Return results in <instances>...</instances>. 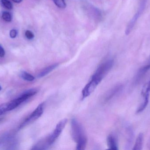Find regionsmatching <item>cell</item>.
Instances as JSON below:
<instances>
[{
    "label": "cell",
    "mask_w": 150,
    "mask_h": 150,
    "mask_svg": "<svg viewBox=\"0 0 150 150\" xmlns=\"http://www.w3.org/2000/svg\"><path fill=\"white\" fill-rule=\"evenodd\" d=\"M2 90V87L1 86V85H0V91H1V90Z\"/></svg>",
    "instance_id": "7402d4cb"
},
{
    "label": "cell",
    "mask_w": 150,
    "mask_h": 150,
    "mask_svg": "<svg viewBox=\"0 0 150 150\" xmlns=\"http://www.w3.org/2000/svg\"><path fill=\"white\" fill-rule=\"evenodd\" d=\"M17 32L16 30H15V29H12L10 31V37L11 38H16L17 36Z\"/></svg>",
    "instance_id": "d6986e66"
},
{
    "label": "cell",
    "mask_w": 150,
    "mask_h": 150,
    "mask_svg": "<svg viewBox=\"0 0 150 150\" xmlns=\"http://www.w3.org/2000/svg\"><path fill=\"white\" fill-rule=\"evenodd\" d=\"M58 66V64H53V65H50L48 67H47L45 68L43 70H42L40 73L38 75V77H43L45 76L47 74H49L50 72H52Z\"/></svg>",
    "instance_id": "8fae6325"
},
{
    "label": "cell",
    "mask_w": 150,
    "mask_h": 150,
    "mask_svg": "<svg viewBox=\"0 0 150 150\" xmlns=\"http://www.w3.org/2000/svg\"><path fill=\"white\" fill-rule=\"evenodd\" d=\"M108 145V148L111 150H118V144L115 137L113 135L109 136L107 138Z\"/></svg>",
    "instance_id": "ba28073f"
},
{
    "label": "cell",
    "mask_w": 150,
    "mask_h": 150,
    "mask_svg": "<svg viewBox=\"0 0 150 150\" xmlns=\"http://www.w3.org/2000/svg\"><path fill=\"white\" fill-rule=\"evenodd\" d=\"M25 36L26 38L29 40L33 39L34 37V35L33 33L29 30H27L25 31Z\"/></svg>",
    "instance_id": "e0dca14e"
},
{
    "label": "cell",
    "mask_w": 150,
    "mask_h": 150,
    "mask_svg": "<svg viewBox=\"0 0 150 150\" xmlns=\"http://www.w3.org/2000/svg\"><path fill=\"white\" fill-rule=\"evenodd\" d=\"M7 112H8V102L0 105V115H2Z\"/></svg>",
    "instance_id": "2e32d148"
},
{
    "label": "cell",
    "mask_w": 150,
    "mask_h": 150,
    "mask_svg": "<svg viewBox=\"0 0 150 150\" xmlns=\"http://www.w3.org/2000/svg\"><path fill=\"white\" fill-rule=\"evenodd\" d=\"M55 4L59 8L64 9L67 6L65 0H53Z\"/></svg>",
    "instance_id": "5bb4252c"
},
{
    "label": "cell",
    "mask_w": 150,
    "mask_h": 150,
    "mask_svg": "<svg viewBox=\"0 0 150 150\" xmlns=\"http://www.w3.org/2000/svg\"><path fill=\"white\" fill-rule=\"evenodd\" d=\"M12 1L16 3H19L21 2L23 0H12Z\"/></svg>",
    "instance_id": "44dd1931"
},
{
    "label": "cell",
    "mask_w": 150,
    "mask_h": 150,
    "mask_svg": "<svg viewBox=\"0 0 150 150\" xmlns=\"http://www.w3.org/2000/svg\"><path fill=\"white\" fill-rule=\"evenodd\" d=\"M150 69V60L149 63L148 65L145 66V67H144L142 68L141 69V70H140V74H143L144 73H145V72H147L148 70H149Z\"/></svg>",
    "instance_id": "ac0fdd59"
},
{
    "label": "cell",
    "mask_w": 150,
    "mask_h": 150,
    "mask_svg": "<svg viewBox=\"0 0 150 150\" xmlns=\"http://www.w3.org/2000/svg\"><path fill=\"white\" fill-rule=\"evenodd\" d=\"M0 121H1V119H0Z\"/></svg>",
    "instance_id": "603a6c76"
},
{
    "label": "cell",
    "mask_w": 150,
    "mask_h": 150,
    "mask_svg": "<svg viewBox=\"0 0 150 150\" xmlns=\"http://www.w3.org/2000/svg\"><path fill=\"white\" fill-rule=\"evenodd\" d=\"M112 60H109L105 62L98 67L91 78L96 79L100 82L106 75L111 70L113 65Z\"/></svg>",
    "instance_id": "7a4b0ae2"
},
{
    "label": "cell",
    "mask_w": 150,
    "mask_h": 150,
    "mask_svg": "<svg viewBox=\"0 0 150 150\" xmlns=\"http://www.w3.org/2000/svg\"><path fill=\"white\" fill-rule=\"evenodd\" d=\"M2 17L3 19L6 22H11L12 19V17H11L10 13L9 12H7V11H4L3 12Z\"/></svg>",
    "instance_id": "9a60e30c"
},
{
    "label": "cell",
    "mask_w": 150,
    "mask_h": 150,
    "mask_svg": "<svg viewBox=\"0 0 150 150\" xmlns=\"http://www.w3.org/2000/svg\"><path fill=\"white\" fill-rule=\"evenodd\" d=\"M71 129L73 139L77 143L76 149L84 150L86 146V137L82 127L76 119H72Z\"/></svg>",
    "instance_id": "6da1fadb"
},
{
    "label": "cell",
    "mask_w": 150,
    "mask_h": 150,
    "mask_svg": "<svg viewBox=\"0 0 150 150\" xmlns=\"http://www.w3.org/2000/svg\"><path fill=\"white\" fill-rule=\"evenodd\" d=\"M5 52L4 49L1 45H0V57H4Z\"/></svg>",
    "instance_id": "ffe728a7"
},
{
    "label": "cell",
    "mask_w": 150,
    "mask_h": 150,
    "mask_svg": "<svg viewBox=\"0 0 150 150\" xmlns=\"http://www.w3.org/2000/svg\"><path fill=\"white\" fill-rule=\"evenodd\" d=\"M122 85H117L114 88H113L110 91L108 92V95L106 97L105 100H109L111 99L115 95H116L122 89Z\"/></svg>",
    "instance_id": "30bf717a"
},
{
    "label": "cell",
    "mask_w": 150,
    "mask_h": 150,
    "mask_svg": "<svg viewBox=\"0 0 150 150\" xmlns=\"http://www.w3.org/2000/svg\"><path fill=\"white\" fill-rule=\"evenodd\" d=\"M100 83V82L96 79L91 78L89 82L86 84L82 91L83 98H85L90 96L95 90Z\"/></svg>",
    "instance_id": "5b68a950"
},
{
    "label": "cell",
    "mask_w": 150,
    "mask_h": 150,
    "mask_svg": "<svg viewBox=\"0 0 150 150\" xmlns=\"http://www.w3.org/2000/svg\"><path fill=\"white\" fill-rule=\"evenodd\" d=\"M67 122V119H64L59 122L57 124L52 134L50 136H48L47 139L49 146L52 145L59 136L66 126Z\"/></svg>",
    "instance_id": "277c9868"
},
{
    "label": "cell",
    "mask_w": 150,
    "mask_h": 150,
    "mask_svg": "<svg viewBox=\"0 0 150 150\" xmlns=\"http://www.w3.org/2000/svg\"><path fill=\"white\" fill-rule=\"evenodd\" d=\"M1 3L7 9L11 10L13 9V5L8 0H1Z\"/></svg>",
    "instance_id": "4fadbf2b"
},
{
    "label": "cell",
    "mask_w": 150,
    "mask_h": 150,
    "mask_svg": "<svg viewBox=\"0 0 150 150\" xmlns=\"http://www.w3.org/2000/svg\"><path fill=\"white\" fill-rule=\"evenodd\" d=\"M44 104L43 103L39 105L30 114V116L19 126V129L23 128L29 124L34 122L36 120L39 119L44 112Z\"/></svg>",
    "instance_id": "3957f363"
},
{
    "label": "cell",
    "mask_w": 150,
    "mask_h": 150,
    "mask_svg": "<svg viewBox=\"0 0 150 150\" xmlns=\"http://www.w3.org/2000/svg\"><path fill=\"white\" fill-rule=\"evenodd\" d=\"M142 95L143 100L141 105L138 107V109L137 111V113H140L144 111L149 104L150 92H147L142 90Z\"/></svg>",
    "instance_id": "52a82bcc"
},
{
    "label": "cell",
    "mask_w": 150,
    "mask_h": 150,
    "mask_svg": "<svg viewBox=\"0 0 150 150\" xmlns=\"http://www.w3.org/2000/svg\"><path fill=\"white\" fill-rule=\"evenodd\" d=\"M144 135L143 134L141 133L137 136L136 141L134 145V150H141L142 149L143 144Z\"/></svg>",
    "instance_id": "9c48e42d"
},
{
    "label": "cell",
    "mask_w": 150,
    "mask_h": 150,
    "mask_svg": "<svg viewBox=\"0 0 150 150\" xmlns=\"http://www.w3.org/2000/svg\"><path fill=\"white\" fill-rule=\"evenodd\" d=\"M144 4H145V3L144 2L141 5V8H140L139 10L135 14L134 16L132 18L131 20L129 21V23L127 26L126 28V31H125V33H126V35H129L130 33V32L132 31L134 26H135V25L136 23L138 18L140 17V15L142 14V11H143L144 8Z\"/></svg>",
    "instance_id": "8992f818"
},
{
    "label": "cell",
    "mask_w": 150,
    "mask_h": 150,
    "mask_svg": "<svg viewBox=\"0 0 150 150\" xmlns=\"http://www.w3.org/2000/svg\"><path fill=\"white\" fill-rule=\"evenodd\" d=\"M20 75L24 80L29 81V82H32L35 79V77L32 75H30L25 71H23L21 72Z\"/></svg>",
    "instance_id": "7c38bea8"
}]
</instances>
